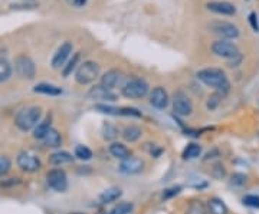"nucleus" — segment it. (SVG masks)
Masks as SVG:
<instances>
[{
    "label": "nucleus",
    "mask_w": 259,
    "mask_h": 214,
    "mask_svg": "<svg viewBox=\"0 0 259 214\" xmlns=\"http://www.w3.org/2000/svg\"><path fill=\"white\" fill-rule=\"evenodd\" d=\"M197 79L205 84L206 86L215 89L217 93H220L222 96L226 95L230 91V82L229 78L226 75L225 71H222L220 68H205L200 69L196 74Z\"/></svg>",
    "instance_id": "obj_1"
},
{
    "label": "nucleus",
    "mask_w": 259,
    "mask_h": 214,
    "mask_svg": "<svg viewBox=\"0 0 259 214\" xmlns=\"http://www.w3.org/2000/svg\"><path fill=\"white\" fill-rule=\"evenodd\" d=\"M42 120V108L41 107H26L20 109L15 117V125L22 132L33 131L35 127Z\"/></svg>",
    "instance_id": "obj_2"
},
{
    "label": "nucleus",
    "mask_w": 259,
    "mask_h": 214,
    "mask_svg": "<svg viewBox=\"0 0 259 214\" xmlns=\"http://www.w3.org/2000/svg\"><path fill=\"white\" fill-rule=\"evenodd\" d=\"M121 95L127 99H143L148 96L150 85L143 78H130L121 86Z\"/></svg>",
    "instance_id": "obj_3"
},
{
    "label": "nucleus",
    "mask_w": 259,
    "mask_h": 214,
    "mask_svg": "<svg viewBox=\"0 0 259 214\" xmlns=\"http://www.w3.org/2000/svg\"><path fill=\"white\" fill-rule=\"evenodd\" d=\"M99 65L95 61H85L80 63V66L75 71V81L80 85H89L95 82V79L99 76Z\"/></svg>",
    "instance_id": "obj_4"
},
{
    "label": "nucleus",
    "mask_w": 259,
    "mask_h": 214,
    "mask_svg": "<svg viewBox=\"0 0 259 214\" xmlns=\"http://www.w3.org/2000/svg\"><path fill=\"white\" fill-rule=\"evenodd\" d=\"M172 101V107H173V112L176 117H189L192 115L193 112V102L192 99L187 96V93H184L183 91H177L173 98L170 99Z\"/></svg>",
    "instance_id": "obj_5"
},
{
    "label": "nucleus",
    "mask_w": 259,
    "mask_h": 214,
    "mask_svg": "<svg viewBox=\"0 0 259 214\" xmlns=\"http://www.w3.org/2000/svg\"><path fill=\"white\" fill-rule=\"evenodd\" d=\"M13 68H15V72L17 74V76H20L23 79H33L36 75L35 62L28 55H17L15 58Z\"/></svg>",
    "instance_id": "obj_6"
},
{
    "label": "nucleus",
    "mask_w": 259,
    "mask_h": 214,
    "mask_svg": "<svg viewBox=\"0 0 259 214\" xmlns=\"http://www.w3.org/2000/svg\"><path fill=\"white\" fill-rule=\"evenodd\" d=\"M46 184L50 190L56 193H64L68 190L69 181L65 170L62 168H52L46 172Z\"/></svg>",
    "instance_id": "obj_7"
},
{
    "label": "nucleus",
    "mask_w": 259,
    "mask_h": 214,
    "mask_svg": "<svg viewBox=\"0 0 259 214\" xmlns=\"http://www.w3.org/2000/svg\"><path fill=\"white\" fill-rule=\"evenodd\" d=\"M16 164L17 167L25 172L33 174L42 168V161L38 155L28 153V151H20L16 157Z\"/></svg>",
    "instance_id": "obj_8"
},
{
    "label": "nucleus",
    "mask_w": 259,
    "mask_h": 214,
    "mask_svg": "<svg viewBox=\"0 0 259 214\" xmlns=\"http://www.w3.org/2000/svg\"><path fill=\"white\" fill-rule=\"evenodd\" d=\"M209 29H210L213 33L219 35L222 39H226V41H229V39H236V38H239V35H241L239 28H238L236 25H233V23H230V22H223V20L212 22V23L209 25Z\"/></svg>",
    "instance_id": "obj_9"
},
{
    "label": "nucleus",
    "mask_w": 259,
    "mask_h": 214,
    "mask_svg": "<svg viewBox=\"0 0 259 214\" xmlns=\"http://www.w3.org/2000/svg\"><path fill=\"white\" fill-rule=\"evenodd\" d=\"M212 52L215 53L216 56H219L222 59H227V61H232V59L241 56L238 46L235 43L226 41V39H219V41L213 42Z\"/></svg>",
    "instance_id": "obj_10"
},
{
    "label": "nucleus",
    "mask_w": 259,
    "mask_h": 214,
    "mask_svg": "<svg viewBox=\"0 0 259 214\" xmlns=\"http://www.w3.org/2000/svg\"><path fill=\"white\" fill-rule=\"evenodd\" d=\"M148 101H150V105L159 111H163L169 107L170 104V96H169V92L166 91V88L163 86H156L150 91L148 93Z\"/></svg>",
    "instance_id": "obj_11"
},
{
    "label": "nucleus",
    "mask_w": 259,
    "mask_h": 214,
    "mask_svg": "<svg viewBox=\"0 0 259 214\" xmlns=\"http://www.w3.org/2000/svg\"><path fill=\"white\" fill-rule=\"evenodd\" d=\"M72 52H74V45L72 42H64L58 49L56 52L53 53V58L50 61V65L53 69H61L65 66V63L68 62V59L72 56Z\"/></svg>",
    "instance_id": "obj_12"
},
{
    "label": "nucleus",
    "mask_w": 259,
    "mask_h": 214,
    "mask_svg": "<svg viewBox=\"0 0 259 214\" xmlns=\"http://www.w3.org/2000/svg\"><path fill=\"white\" fill-rule=\"evenodd\" d=\"M118 170L120 172L126 174V175H137V174H141L144 170V161L138 157H134L131 155L129 158L120 161V166H118Z\"/></svg>",
    "instance_id": "obj_13"
},
{
    "label": "nucleus",
    "mask_w": 259,
    "mask_h": 214,
    "mask_svg": "<svg viewBox=\"0 0 259 214\" xmlns=\"http://www.w3.org/2000/svg\"><path fill=\"white\" fill-rule=\"evenodd\" d=\"M88 98L89 99H97V101H104V102H114L118 99V95L114 93L111 89H107L101 85L92 86L89 91H88Z\"/></svg>",
    "instance_id": "obj_14"
},
{
    "label": "nucleus",
    "mask_w": 259,
    "mask_h": 214,
    "mask_svg": "<svg viewBox=\"0 0 259 214\" xmlns=\"http://www.w3.org/2000/svg\"><path fill=\"white\" fill-rule=\"evenodd\" d=\"M206 7L217 15L222 16H233L236 13V7L233 3L226 1V0H215V1H209L206 3Z\"/></svg>",
    "instance_id": "obj_15"
},
{
    "label": "nucleus",
    "mask_w": 259,
    "mask_h": 214,
    "mask_svg": "<svg viewBox=\"0 0 259 214\" xmlns=\"http://www.w3.org/2000/svg\"><path fill=\"white\" fill-rule=\"evenodd\" d=\"M121 79H123V72H121L120 69H110V71H107V72L101 76L99 85L113 91L115 86L120 85Z\"/></svg>",
    "instance_id": "obj_16"
},
{
    "label": "nucleus",
    "mask_w": 259,
    "mask_h": 214,
    "mask_svg": "<svg viewBox=\"0 0 259 214\" xmlns=\"http://www.w3.org/2000/svg\"><path fill=\"white\" fill-rule=\"evenodd\" d=\"M74 158H75V157H74L71 153L58 150V151L52 153V154L48 157V163H49L50 166H53V167H62V166H65V164H71V163L74 161Z\"/></svg>",
    "instance_id": "obj_17"
},
{
    "label": "nucleus",
    "mask_w": 259,
    "mask_h": 214,
    "mask_svg": "<svg viewBox=\"0 0 259 214\" xmlns=\"http://www.w3.org/2000/svg\"><path fill=\"white\" fill-rule=\"evenodd\" d=\"M108 153L111 154V157H114L115 160H120V161L132 155L129 147L124 142H118V141H114L108 145Z\"/></svg>",
    "instance_id": "obj_18"
},
{
    "label": "nucleus",
    "mask_w": 259,
    "mask_h": 214,
    "mask_svg": "<svg viewBox=\"0 0 259 214\" xmlns=\"http://www.w3.org/2000/svg\"><path fill=\"white\" fill-rule=\"evenodd\" d=\"M123 196V190L120 187H108L99 194V203L101 204H111L117 200H120Z\"/></svg>",
    "instance_id": "obj_19"
},
{
    "label": "nucleus",
    "mask_w": 259,
    "mask_h": 214,
    "mask_svg": "<svg viewBox=\"0 0 259 214\" xmlns=\"http://www.w3.org/2000/svg\"><path fill=\"white\" fill-rule=\"evenodd\" d=\"M43 145L45 147H48V148H53V150H58V148H61V145H62V142H64V139H62V135L59 134V131L56 128H52L49 129V132L45 135V138L42 139Z\"/></svg>",
    "instance_id": "obj_20"
},
{
    "label": "nucleus",
    "mask_w": 259,
    "mask_h": 214,
    "mask_svg": "<svg viewBox=\"0 0 259 214\" xmlns=\"http://www.w3.org/2000/svg\"><path fill=\"white\" fill-rule=\"evenodd\" d=\"M120 135L123 137V139H124L126 142L134 144V142H137V141L141 138V135H143V129L140 128L138 125H135V124H131V125L124 127L123 131L120 132Z\"/></svg>",
    "instance_id": "obj_21"
},
{
    "label": "nucleus",
    "mask_w": 259,
    "mask_h": 214,
    "mask_svg": "<svg viewBox=\"0 0 259 214\" xmlns=\"http://www.w3.org/2000/svg\"><path fill=\"white\" fill-rule=\"evenodd\" d=\"M50 128H52V117L48 115L46 118L41 120V122L32 131V132H33L32 137H33L35 139H38V141H42L43 138H45V135L49 132V129Z\"/></svg>",
    "instance_id": "obj_22"
},
{
    "label": "nucleus",
    "mask_w": 259,
    "mask_h": 214,
    "mask_svg": "<svg viewBox=\"0 0 259 214\" xmlns=\"http://www.w3.org/2000/svg\"><path fill=\"white\" fill-rule=\"evenodd\" d=\"M33 92L35 93H41V95H48V96H59L62 95V88L53 85V84H38L33 86Z\"/></svg>",
    "instance_id": "obj_23"
},
{
    "label": "nucleus",
    "mask_w": 259,
    "mask_h": 214,
    "mask_svg": "<svg viewBox=\"0 0 259 214\" xmlns=\"http://www.w3.org/2000/svg\"><path fill=\"white\" fill-rule=\"evenodd\" d=\"M80 59H81V52H75L72 53V56L68 59V62L65 63V66L62 68V76L68 78L72 75V72L77 71V68L80 66Z\"/></svg>",
    "instance_id": "obj_24"
},
{
    "label": "nucleus",
    "mask_w": 259,
    "mask_h": 214,
    "mask_svg": "<svg viewBox=\"0 0 259 214\" xmlns=\"http://www.w3.org/2000/svg\"><path fill=\"white\" fill-rule=\"evenodd\" d=\"M202 151H203L202 145H199L196 142H190L184 147L181 157H183V160H196L202 155Z\"/></svg>",
    "instance_id": "obj_25"
},
{
    "label": "nucleus",
    "mask_w": 259,
    "mask_h": 214,
    "mask_svg": "<svg viewBox=\"0 0 259 214\" xmlns=\"http://www.w3.org/2000/svg\"><path fill=\"white\" fill-rule=\"evenodd\" d=\"M208 212L209 214H227V206L225 204V201L222 199L213 197L208 201Z\"/></svg>",
    "instance_id": "obj_26"
},
{
    "label": "nucleus",
    "mask_w": 259,
    "mask_h": 214,
    "mask_svg": "<svg viewBox=\"0 0 259 214\" xmlns=\"http://www.w3.org/2000/svg\"><path fill=\"white\" fill-rule=\"evenodd\" d=\"M101 134H102V138L105 141L114 142L118 138V135H120V129L117 128L114 124H111V122H104L102 128H101Z\"/></svg>",
    "instance_id": "obj_27"
},
{
    "label": "nucleus",
    "mask_w": 259,
    "mask_h": 214,
    "mask_svg": "<svg viewBox=\"0 0 259 214\" xmlns=\"http://www.w3.org/2000/svg\"><path fill=\"white\" fill-rule=\"evenodd\" d=\"M12 74H13V65L7 59L0 58V84L9 81Z\"/></svg>",
    "instance_id": "obj_28"
},
{
    "label": "nucleus",
    "mask_w": 259,
    "mask_h": 214,
    "mask_svg": "<svg viewBox=\"0 0 259 214\" xmlns=\"http://www.w3.org/2000/svg\"><path fill=\"white\" fill-rule=\"evenodd\" d=\"M74 157L81 160V161H91L92 157H94V153L86 145H77L75 150H74Z\"/></svg>",
    "instance_id": "obj_29"
},
{
    "label": "nucleus",
    "mask_w": 259,
    "mask_h": 214,
    "mask_svg": "<svg viewBox=\"0 0 259 214\" xmlns=\"http://www.w3.org/2000/svg\"><path fill=\"white\" fill-rule=\"evenodd\" d=\"M94 109L99 114L104 115H110V117H120V107H114V105H107V104H97L94 107Z\"/></svg>",
    "instance_id": "obj_30"
},
{
    "label": "nucleus",
    "mask_w": 259,
    "mask_h": 214,
    "mask_svg": "<svg viewBox=\"0 0 259 214\" xmlns=\"http://www.w3.org/2000/svg\"><path fill=\"white\" fill-rule=\"evenodd\" d=\"M134 210V203L131 201H121L114 209H111L108 214H131Z\"/></svg>",
    "instance_id": "obj_31"
},
{
    "label": "nucleus",
    "mask_w": 259,
    "mask_h": 214,
    "mask_svg": "<svg viewBox=\"0 0 259 214\" xmlns=\"http://www.w3.org/2000/svg\"><path fill=\"white\" fill-rule=\"evenodd\" d=\"M186 214H208V210H206V206L203 204V201L194 200L190 203Z\"/></svg>",
    "instance_id": "obj_32"
},
{
    "label": "nucleus",
    "mask_w": 259,
    "mask_h": 214,
    "mask_svg": "<svg viewBox=\"0 0 259 214\" xmlns=\"http://www.w3.org/2000/svg\"><path fill=\"white\" fill-rule=\"evenodd\" d=\"M120 117H130V118H141L143 114L140 109L134 107H120Z\"/></svg>",
    "instance_id": "obj_33"
},
{
    "label": "nucleus",
    "mask_w": 259,
    "mask_h": 214,
    "mask_svg": "<svg viewBox=\"0 0 259 214\" xmlns=\"http://www.w3.org/2000/svg\"><path fill=\"white\" fill-rule=\"evenodd\" d=\"M181 190H183V187L181 185H172V187H167V188H164L163 190V193H162V199L163 200H170L173 197H176V196H178L180 193H181Z\"/></svg>",
    "instance_id": "obj_34"
},
{
    "label": "nucleus",
    "mask_w": 259,
    "mask_h": 214,
    "mask_svg": "<svg viewBox=\"0 0 259 214\" xmlns=\"http://www.w3.org/2000/svg\"><path fill=\"white\" fill-rule=\"evenodd\" d=\"M12 170V160L6 155H0V178L6 177Z\"/></svg>",
    "instance_id": "obj_35"
},
{
    "label": "nucleus",
    "mask_w": 259,
    "mask_h": 214,
    "mask_svg": "<svg viewBox=\"0 0 259 214\" xmlns=\"http://www.w3.org/2000/svg\"><path fill=\"white\" fill-rule=\"evenodd\" d=\"M242 203L251 209H257L259 210V196H255V194H248L242 199Z\"/></svg>",
    "instance_id": "obj_36"
},
{
    "label": "nucleus",
    "mask_w": 259,
    "mask_h": 214,
    "mask_svg": "<svg viewBox=\"0 0 259 214\" xmlns=\"http://www.w3.org/2000/svg\"><path fill=\"white\" fill-rule=\"evenodd\" d=\"M220 99H222V95L220 93H213V95H210L209 98H208V102H206V108L209 109V111H215L216 108L219 107V104H220Z\"/></svg>",
    "instance_id": "obj_37"
},
{
    "label": "nucleus",
    "mask_w": 259,
    "mask_h": 214,
    "mask_svg": "<svg viewBox=\"0 0 259 214\" xmlns=\"http://www.w3.org/2000/svg\"><path fill=\"white\" fill-rule=\"evenodd\" d=\"M246 183V175L245 174H242V172H235V174H232V177H230V184H233V185H243Z\"/></svg>",
    "instance_id": "obj_38"
},
{
    "label": "nucleus",
    "mask_w": 259,
    "mask_h": 214,
    "mask_svg": "<svg viewBox=\"0 0 259 214\" xmlns=\"http://www.w3.org/2000/svg\"><path fill=\"white\" fill-rule=\"evenodd\" d=\"M151 147H150V150H148V153H150V155L153 157V158H159L162 154H163V148L160 147V145H157V144H150Z\"/></svg>",
    "instance_id": "obj_39"
},
{
    "label": "nucleus",
    "mask_w": 259,
    "mask_h": 214,
    "mask_svg": "<svg viewBox=\"0 0 259 214\" xmlns=\"http://www.w3.org/2000/svg\"><path fill=\"white\" fill-rule=\"evenodd\" d=\"M249 25H251V28H252L255 32H259V20L255 12L249 13Z\"/></svg>",
    "instance_id": "obj_40"
},
{
    "label": "nucleus",
    "mask_w": 259,
    "mask_h": 214,
    "mask_svg": "<svg viewBox=\"0 0 259 214\" xmlns=\"http://www.w3.org/2000/svg\"><path fill=\"white\" fill-rule=\"evenodd\" d=\"M17 184H20V180H19V178H7V180H4V181L1 183L3 187H13V185H17Z\"/></svg>",
    "instance_id": "obj_41"
},
{
    "label": "nucleus",
    "mask_w": 259,
    "mask_h": 214,
    "mask_svg": "<svg viewBox=\"0 0 259 214\" xmlns=\"http://www.w3.org/2000/svg\"><path fill=\"white\" fill-rule=\"evenodd\" d=\"M86 1H88V0H72L71 3H72L75 7H84L86 4Z\"/></svg>",
    "instance_id": "obj_42"
},
{
    "label": "nucleus",
    "mask_w": 259,
    "mask_h": 214,
    "mask_svg": "<svg viewBox=\"0 0 259 214\" xmlns=\"http://www.w3.org/2000/svg\"><path fill=\"white\" fill-rule=\"evenodd\" d=\"M98 214H108V212H102V213H98Z\"/></svg>",
    "instance_id": "obj_43"
},
{
    "label": "nucleus",
    "mask_w": 259,
    "mask_h": 214,
    "mask_svg": "<svg viewBox=\"0 0 259 214\" xmlns=\"http://www.w3.org/2000/svg\"><path fill=\"white\" fill-rule=\"evenodd\" d=\"M71 214H84V213H71Z\"/></svg>",
    "instance_id": "obj_44"
},
{
    "label": "nucleus",
    "mask_w": 259,
    "mask_h": 214,
    "mask_svg": "<svg viewBox=\"0 0 259 214\" xmlns=\"http://www.w3.org/2000/svg\"><path fill=\"white\" fill-rule=\"evenodd\" d=\"M26 1H35V0H26Z\"/></svg>",
    "instance_id": "obj_45"
},
{
    "label": "nucleus",
    "mask_w": 259,
    "mask_h": 214,
    "mask_svg": "<svg viewBox=\"0 0 259 214\" xmlns=\"http://www.w3.org/2000/svg\"><path fill=\"white\" fill-rule=\"evenodd\" d=\"M69 1H72V0H69Z\"/></svg>",
    "instance_id": "obj_46"
}]
</instances>
